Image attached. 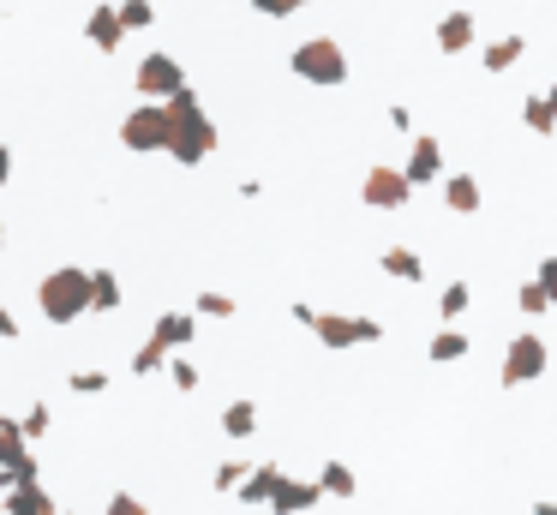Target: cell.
<instances>
[{"label": "cell", "instance_id": "obj_41", "mask_svg": "<svg viewBox=\"0 0 557 515\" xmlns=\"http://www.w3.org/2000/svg\"><path fill=\"white\" fill-rule=\"evenodd\" d=\"M0 252H6V222H0Z\"/></svg>", "mask_w": 557, "mask_h": 515}, {"label": "cell", "instance_id": "obj_17", "mask_svg": "<svg viewBox=\"0 0 557 515\" xmlns=\"http://www.w3.org/2000/svg\"><path fill=\"white\" fill-rule=\"evenodd\" d=\"M0 515H60V504H54V492L36 480V486L6 492V498H0Z\"/></svg>", "mask_w": 557, "mask_h": 515}, {"label": "cell", "instance_id": "obj_39", "mask_svg": "<svg viewBox=\"0 0 557 515\" xmlns=\"http://www.w3.org/2000/svg\"><path fill=\"white\" fill-rule=\"evenodd\" d=\"M6 180H12V150L0 144V186H6Z\"/></svg>", "mask_w": 557, "mask_h": 515}, {"label": "cell", "instance_id": "obj_16", "mask_svg": "<svg viewBox=\"0 0 557 515\" xmlns=\"http://www.w3.org/2000/svg\"><path fill=\"white\" fill-rule=\"evenodd\" d=\"M474 36H480V24H474V12H444L438 18V54H468L474 48Z\"/></svg>", "mask_w": 557, "mask_h": 515}, {"label": "cell", "instance_id": "obj_18", "mask_svg": "<svg viewBox=\"0 0 557 515\" xmlns=\"http://www.w3.org/2000/svg\"><path fill=\"white\" fill-rule=\"evenodd\" d=\"M84 282H90V312H120V306H126V288H120V276H114L108 264L84 270Z\"/></svg>", "mask_w": 557, "mask_h": 515}, {"label": "cell", "instance_id": "obj_29", "mask_svg": "<svg viewBox=\"0 0 557 515\" xmlns=\"http://www.w3.org/2000/svg\"><path fill=\"white\" fill-rule=\"evenodd\" d=\"M108 384H114V378L96 372V366H84V372L72 366V372H66V390H72V396H108Z\"/></svg>", "mask_w": 557, "mask_h": 515}, {"label": "cell", "instance_id": "obj_36", "mask_svg": "<svg viewBox=\"0 0 557 515\" xmlns=\"http://www.w3.org/2000/svg\"><path fill=\"white\" fill-rule=\"evenodd\" d=\"M390 132H402V138H414V108H402V102H396V108H390Z\"/></svg>", "mask_w": 557, "mask_h": 515}, {"label": "cell", "instance_id": "obj_9", "mask_svg": "<svg viewBox=\"0 0 557 515\" xmlns=\"http://www.w3.org/2000/svg\"><path fill=\"white\" fill-rule=\"evenodd\" d=\"M162 138H168V126H162V102H138V108L120 120V144L138 150V156H156Z\"/></svg>", "mask_w": 557, "mask_h": 515}, {"label": "cell", "instance_id": "obj_28", "mask_svg": "<svg viewBox=\"0 0 557 515\" xmlns=\"http://www.w3.org/2000/svg\"><path fill=\"white\" fill-rule=\"evenodd\" d=\"M234 312H240V306H234V294H222V288H204V294L192 300V318H222V324H228Z\"/></svg>", "mask_w": 557, "mask_h": 515}, {"label": "cell", "instance_id": "obj_15", "mask_svg": "<svg viewBox=\"0 0 557 515\" xmlns=\"http://www.w3.org/2000/svg\"><path fill=\"white\" fill-rule=\"evenodd\" d=\"M276 480H282V468H276V462H252V468H246V480L234 486V504L264 510V504H270V492H276Z\"/></svg>", "mask_w": 557, "mask_h": 515}, {"label": "cell", "instance_id": "obj_26", "mask_svg": "<svg viewBox=\"0 0 557 515\" xmlns=\"http://www.w3.org/2000/svg\"><path fill=\"white\" fill-rule=\"evenodd\" d=\"M468 306H474V288L456 276V282L438 294V318H444V324H462V312H468Z\"/></svg>", "mask_w": 557, "mask_h": 515}, {"label": "cell", "instance_id": "obj_24", "mask_svg": "<svg viewBox=\"0 0 557 515\" xmlns=\"http://www.w3.org/2000/svg\"><path fill=\"white\" fill-rule=\"evenodd\" d=\"M522 120H528V132H540V138H552L557 132V102L546 90H534L528 102H522Z\"/></svg>", "mask_w": 557, "mask_h": 515}, {"label": "cell", "instance_id": "obj_25", "mask_svg": "<svg viewBox=\"0 0 557 515\" xmlns=\"http://www.w3.org/2000/svg\"><path fill=\"white\" fill-rule=\"evenodd\" d=\"M12 426H18V438H24V444L36 450V444H42V438L54 432V414H48V402H30V408H24V414L12 420Z\"/></svg>", "mask_w": 557, "mask_h": 515}, {"label": "cell", "instance_id": "obj_2", "mask_svg": "<svg viewBox=\"0 0 557 515\" xmlns=\"http://www.w3.org/2000/svg\"><path fill=\"white\" fill-rule=\"evenodd\" d=\"M36 312H42L54 330L78 324V318L90 312V282H84V270H78V264H54V270L36 282Z\"/></svg>", "mask_w": 557, "mask_h": 515}, {"label": "cell", "instance_id": "obj_32", "mask_svg": "<svg viewBox=\"0 0 557 515\" xmlns=\"http://www.w3.org/2000/svg\"><path fill=\"white\" fill-rule=\"evenodd\" d=\"M162 372L174 378V390H180V396H192V390H198V366H192L186 354H168V360H162Z\"/></svg>", "mask_w": 557, "mask_h": 515}, {"label": "cell", "instance_id": "obj_10", "mask_svg": "<svg viewBox=\"0 0 557 515\" xmlns=\"http://www.w3.org/2000/svg\"><path fill=\"white\" fill-rule=\"evenodd\" d=\"M402 168V180L420 192V186H438L444 180V144L432 138V132H414V144H408V162H396Z\"/></svg>", "mask_w": 557, "mask_h": 515}, {"label": "cell", "instance_id": "obj_12", "mask_svg": "<svg viewBox=\"0 0 557 515\" xmlns=\"http://www.w3.org/2000/svg\"><path fill=\"white\" fill-rule=\"evenodd\" d=\"M318 504H324V498H318V486H312V480H294V474H282L264 510H270V515H306V510H318Z\"/></svg>", "mask_w": 557, "mask_h": 515}, {"label": "cell", "instance_id": "obj_31", "mask_svg": "<svg viewBox=\"0 0 557 515\" xmlns=\"http://www.w3.org/2000/svg\"><path fill=\"white\" fill-rule=\"evenodd\" d=\"M516 306H522L528 318H546V312H552L557 300H552V294H546V288H540V282H534V276H528V282L516 288Z\"/></svg>", "mask_w": 557, "mask_h": 515}, {"label": "cell", "instance_id": "obj_27", "mask_svg": "<svg viewBox=\"0 0 557 515\" xmlns=\"http://www.w3.org/2000/svg\"><path fill=\"white\" fill-rule=\"evenodd\" d=\"M114 18H120L126 36H132V30H150V24H156V0H114Z\"/></svg>", "mask_w": 557, "mask_h": 515}, {"label": "cell", "instance_id": "obj_40", "mask_svg": "<svg viewBox=\"0 0 557 515\" xmlns=\"http://www.w3.org/2000/svg\"><path fill=\"white\" fill-rule=\"evenodd\" d=\"M534 515H557V504L552 498H534Z\"/></svg>", "mask_w": 557, "mask_h": 515}, {"label": "cell", "instance_id": "obj_7", "mask_svg": "<svg viewBox=\"0 0 557 515\" xmlns=\"http://www.w3.org/2000/svg\"><path fill=\"white\" fill-rule=\"evenodd\" d=\"M132 84H138V96H144V102H168L174 90H186V66H180L168 48H156V54H144V60H138Z\"/></svg>", "mask_w": 557, "mask_h": 515}, {"label": "cell", "instance_id": "obj_3", "mask_svg": "<svg viewBox=\"0 0 557 515\" xmlns=\"http://www.w3.org/2000/svg\"><path fill=\"white\" fill-rule=\"evenodd\" d=\"M294 78L300 84H318V90H342L348 84V48L336 36H306L294 54H288Z\"/></svg>", "mask_w": 557, "mask_h": 515}, {"label": "cell", "instance_id": "obj_38", "mask_svg": "<svg viewBox=\"0 0 557 515\" xmlns=\"http://www.w3.org/2000/svg\"><path fill=\"white\" fill-rule=\"evenodd\" d=\"M0 342H18V318H12L6 306H0Z\"/></svg>", "mask_w": 557, "mask_h": 515}, {"label": "cell", "instance_id": "obj_8", "mask_svg": "<svg viewBox=\"0 0 557 515\" xmlns=\"http://www.w3.org/2000/svg\"><path fill=\"white\" fill-rule=\"evenodd\" d=\"M360 204H366V210H408V204H414V186L402 180L396 162H372L366 180H360Z\"/></svg>", "mask_w": 557, "mask_h": 515}, {"label": "cell", "instance_id": "obj_21", "mask_svg": "<svg viewBox=\"0 0 557 515\" xmlns=\"http://www.w3.org/2000/svg\"><path fill=\"white\" fill-rule=\"evenodd\" d=\"M522 54H528V36H516V30H510V36H492V42L480 48V60H486V72H510V66L522 60Z\"/></svg>", "mask_w": 557, "mask_h": 515}, {"label": "cell", "instance_id": "obj_34", "mask_svg": "<svg viewBox=\"0 0 557 515\" xmlns=\"http://www.w3.org/2000/svg\"><path fill=\"white\" fill-rule=\"evenodd\" d=\"M312 0H252V12L258 18H294V12H306Z\"/></svg>", "mask_w": 557, "mask_h": 515}, {"label": "cell", "instance_id": "obj_33", "mask_svg": "<svg viewBox=\"0 0 557 515\" xmlns=\"http://www.w3.org/2000/svg\"><path fill=\"white\" fill-rule=\"evenodd\" d=\"M246 468H252V462H216V474H210V486H216L222 498H234V486L246 480Z\"/></svg>", "mask_w": 557, "mask_h": 515}, {"label": "cell", "instance_id": "obj_35", "mask_svg": "<svg viewBox=\"0 0 557 515\" xmlns=\"http://www.w3.org/2000/svg\"><path fill=\"white\" fill-rule=\"evenodd\" d=\"M102 515H150V504H144V498H132V492H114V498L102 504Z\"/></svg>", "mask_w": 557, "mask_h": 515}, {"label": "cell", "instance_id": "obj_22", "mask_svg": "<svg viewBox=\"0 0 557 515\" xmlns=\"http://www.w3.org/2000/svg\"><path fill=\"white\" fill-rule=\"evenodd\" d=\"M378 264H384V276H390V282H420V276H426V258H420L414 246H390Z\"/></svg>", "mask_w": 557, "mask_h": 515}, {"label": "cell", "instance_id": "obj_14", "mask_svg": "<svg viewBox=\"0 0 557 515\" xmlns=\"http://www.w3.org/2000/svg\"><path fill=\"white\" fill-rule=\"evenodd\" d=\"M84 42H90L96 54H120V48H126V30H120L114 6H90V18H84Z\"/></svg>", "mask_w": 557, "mask_h": 515}, {"label": "cell", "instance_id": "obj_37", "mask_svg": "<svg viewBox=\"0 0 557 515\" xmlns=\"http://www.w3.org/2000/svg\"><path fill=\"white\" fill-rule=\"evenodd\" d=\"M534 282H540V288H546V294H552V300H557V258H540V270H534Z\"/></svg>", "mask_w": 557, "mask_h": 515}, {"label": "cell", "instance_id": "obj_30", "mask_svg": "<svg viewBox=\"0 0 557 515\" xmlns=\"http://www.w3.org/2000/svg\"><path fill=\"white\" fill-rule=\"evenodd\" d=\"M162 360H168L162 348L138 342V348H132V360H126V372H132V378H162Z\"/></svg>", "mask_w": 557, "mask_h": 515}, {"label": "cell", "instance_id": "obj_4", "mask_svg": "<svg viewBox=\"0 0 557 515\" xmlns=\"http://www.w3.org/2000/svg\"><path fill=\"white\" fill-rule=\"evenodd\" d=\"M546 366H552V348H546V336H540V330H522V336H510V348H504L498 384H504V390L540 384V378H546Z\"/></svg>", "mask_w": 557, "mask_h": 515}, {"label": "cell", "instance_id": "obj_1", "mask_svg": "<svg viewBox=\"0 0 557 515\" xmlns=\"http://www.w3.org/2000/svg\"><path fill=\"white\" fill-rule=\"evenodd\" d=\"M162 126H168V138H162V150L180 162V168H198V162H210V150L222 144V126L210 120V108H204V96L186 84V90H174L168 102H162Z\"/></svg>", "mask_w": 557, "mask_h": 515}, {"label": "cell", "instance_id": "obj_6", "mask_svg": "<svg viewBox=\"0 0 557 515\" xmlns=\"http://www.w3.org/2000/svg\"><path fill=\"white\" fill-rule=\"evenodd\" d=\"M36 450L18 438L12 414H0V492H18V486H36Z\"/></svg>", "mask_w": 557, "mask_h": 515}, {"label": "cell", "instance_id": "obj_42", "mask_svg": "<svg viewBox=\"0 0 557 515\" xmlns=\"http://www.w3.org/2000/svg\"><path fill=\"white\" fill-rule=\"evenodd\" d=\"M60 515H72V510H60Z\"/></svg>", "mask_w": 557, "mask_h": 515}, {"label": "cell", "instance_id": "obj_23", "mask_svg": "<svg viewBox=\"0 0 557 515\" xmlns=\"http://www.w3.org/2000/svg\"><path fill=\"white\" fill-rule=\"evenodd\" d=\"M252 432H258V402H228V408H222V438L246 444Z\"/></svg>", "mask_w": 557, "mask_h": 515}, {"label": "cell", "instance_id": "obj_13", "mask_svg": "<svg viewBox=\"0 0 557 515\" xmlns=\"http://www.w3.org/2000/svg\"><path fill=\"white\" fill-rule=\"evenodd\" d=\"M444 210H456V216H480V204H486V192H480V180L474 174H462V168H444Z\"/></svg>", "mask_w": 557, "mask_h": 515}, {"label": "cell", "instance_id": "obj_5", "mask_svg": "<svg viewBox=\"0 0 557 515\" xmlns=\"http://www.w3.org/2000/svg\"><path fill=\"white\" fill-rule=\"evenodd\" d=\"M330 354H348V348H360V342H384V324L378 318H354V312H312V324H306Z\"/></svg>", "mask_w": 557, "mask_h": 515}, {"label": "cell", "instance_id": "obj_11", "mask_svg": "<svg viewBox=\"0 0 557 515\" xmlns=\"http://www.w3.org/2000/svg\"><path fill=\"white\" fill-rule=\"evenodd\" d=\"M198 342V318L192 312H156V324H150V348H162V354H186Z\"/></svg>", "mask_w": 557, "mask_h": 515}, {"label": "cell", "instance_id": "obj_20", "mask_svg": "<svg viewBox=\"0 0 557 515\" xmlns=\"http://www.w3.org/2000/svg\"><path fill=\"white\" fill-rule=\"evenodd\" d=\"M312 486H318V498H354V492H360L354 468H348V462H336V456H330V462L312 474Z\"/></svg>", "mask_w": 557, "mask_h": 515}, {"label": "cell", "instance_id": "obj_19", "mask_svg": "<svg viewBox=\"0 0 557 515\" xmlns=\"http://www.w3.org/2000/svg\"><path fill=\"white\" fill-rule=\"evenodd\" d=\"M468 354H474V342H468L462 324H444V330L426 342V360H432V366H456V360H468Z\"/></svg>", "mask_w": 557, "mask_h": 515}]
</instances>
